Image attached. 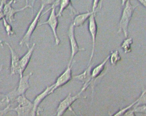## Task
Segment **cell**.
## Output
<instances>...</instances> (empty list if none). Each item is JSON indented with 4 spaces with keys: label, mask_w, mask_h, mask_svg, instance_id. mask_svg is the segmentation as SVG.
Masks as SVG:
<instances>
[{
    "label": "cell",
    "mask_w": 146,
    "mask_h": 116,
    "mask_svg": "<svg viewBox=\"0 0 146 116\" xmlns=\"http://www.w3.org/2000/svg\"><path fill=\"white\" fill-rule=\"evenodd\" d=\"M18 96L17 88L7 94H4L2 97L0 98V109L2 108L4 109L8 105H12L16 101V98Z\"/></svg>",
    "instance_id": "obj_13"
},
{
    "label": "cell",
    "mask_w": 146,
    "mask_h": 116,
    "mask_svg": "<svg viewBox=\"0 0 146 116\" xmlns=\"http://www.w3.org/2000/svg\"><path fill=\"white\" fill-rule=\"evenodd\" d=\"M33 73L30 72L25 76H23L20 78L18 86L17 88V92L18 95L25 94L26 91L29 88V80Z\"/></svg>",
    "instance_id": "obj_14"
},
{
    "label": "cell",
    "mask_w": 146,
    "mask_h": 116,
    "mask_svg": "<svg viewBox=\"0 0 146 116\" xmlns=\"http://www.w3.org/2000/svg\"><path fill=\"white\" fill-rule=\"evenodd\" d=\"M128 0H121V5L122 6H124L125 3H126V2L128 1Z\"/></svg>",
    "instance_id": "obj_28"
},
{
    "label": "cell",
    "mask_w": 146,
    "mask_h": 116,
    "mask_svg": "<svg viewBox=\"0 0 146 116\" xmlns=\"http://www.w3.org/2000/svg\"><path fill=\"white\" fill-rule=\"evenodd\" d=\"M36 43L32 44L31 47L28 48V51L27 53L20 58L19 61V75L20 78L23 76V73L27 68V67L29 64L31 60V57L33 55V53L35 48Z\"/></svg>",
    "instance_id": "obj_11"
},
{
    "label": "cell",
    "mask_w": 146,
    "mask_h": 116,
    "mask_svg": "<svg viewBox=\"0 0 146 116\" xmlns=\"http://www.w3.org/2000/svg\"><path fill=\"white\" fill-rule=\"evenodd\" d=\"M12 105H8L6 107L2 110H0V116H6L9 112L11 111Z\"/></svg>",
    "instance_id": "obj_23"
},
{
    "label": "cell",
    "mask_w": 146,
    "mask_h": 116,
    "mask_svg": "<svg viewBox=\"0 0 146 116\" xmlns=\"http://www.w3.org/2000/svg\"><path fill=\"white\" fill-rule=\"evenodd\" d=\"M13 1H17V0H13ZM26 3H28V0H26Z\"/></svg>",
    "instance_id": "obj_33"
},
{
    "label": "cell",
    "mask_w": 146,
    "mask_h": 116,
    "mask_svg": "<svg viewBox=\"0 0 146 116\" xmlns=\"http://www.w3.org/2000/svg\"><path fill=\"white\" fill-rule=\"evenodd\" d=\"M109 55H108L101 63L91 69V78L94 83L97 78L99 77L104 71L106 64L109 60Z\"/></svg>",
    "instance_id": "obj_15"
},
{
    "label": "cell",
    "mask_w": 146,
    "mask_h": 116,
    "mask_svg": "<svg viewBox=\"0 0 146 116\" xmlns=\"http://www.w3.org/2000/svg\"><path fill=\"white\" fill-rule=\"evenodd\" d=\"M123 7L119 23L118 33L123 32L125 37L127 38L128 36L129 24L135 9L137 6H133L130 0H128Z\"/></svg>",
    "instance_id": "obj_1"
},
{
    "label": "cell",
    "mask_w": 146,
    "mask_h": 116,
    "mask_svg": "<svg viewBox=\"0 0 146 116\" xmlns=\"http://www.w3.org/2000/svg\"><path fill=\"white\" fill-rule=\"evenodd\" d=\"M15 1L13 0H10L4 4V12L5 15V18L10 24H12L15 20V16L16 14L19 12L24 11L28 8H33L32 5L29 4V3H26V5L20 9H15L13 7L12 5Z\"/></svg>",
    "instance_id": "obj_6"
},
{
    "label": "cell",
    "mask_w": 146,
    "mask_h": 116,
    "mask_svg": "<svg viewBox=\"0 0 146 116\" xmlns=\"http://www.w3.org/2000/svg\"><path fill=\"white\" fill-rule=\"evenodd\" d=\"M131 109L135 113L146 114V104H142L133 107Z\"/></svg>",
    "instance_id": "obj_21"
},
{
    "label": "cell",
    "mask_w": 146,
    "mask_h": 116,
    "mask_svg": "<svg viewBox=\"0 0 146 116\" xmlns=\"http://www.w3.org/2000/svg\"><path fill=\"white\" fill-rule=\"evenodd\" d=\"M55 1V0H41V3L46 6L48 5H52Z\"/></svg>",
    "instance_id": "obj_26"
},
{
    "label": "cell",
    "mask_w": 146,
    "mask_h": 116,
    "mask_svg": "<svg viewBox=\"0 0 146 116\" xmlns=\"http://www.w3.org/2000/svg\"><path fill=\"white\" fill-rule=\"evenodd\" d=\"M59 10L57 13L58 17H62L64 11L69 7L72 6L71 0H60V1Z\"/></svg>",
    "instance_id": "obj_17"
},
{
    "label": "cell",
    "mask_w": 146,
    "mask_h": 116,
    "mask_svg": "<svg viewBox=\"0 0 146 116\" xmlns=\"http://www.w3.org/2000/svg\"><path fill=\"white\" fill-rule=\"evenodd\" d=\"M94 13H94L92 11L90 12L88 11L86 13L77 14L73 19L72 24L75 27L82 26Z\"/></svg>",
    "instance_id": "obj_16"
},
{
    "label": "cell",
    "mask_w": 146,
    "mask_h": 116,
    "mask_svg": "<svg viewBox=\"0 0 146 116\" xmlns=\"http://www.w3.org/2000/svg\"><path fill=\"white\" fill-rule=\"evenodd\" d=\"M72 78V66L71 65H68L66 70L57 78L55 83L52 84V88L51 90L52 94L58 88L68 83Z\"/></svg>",
    "instance_id": "obj_9"
},
{
    "label": "cell",
    "mask_w": 146,
    "mask_h": 116,
    "mask_svg": "<svg viewBox=\"0 0 146 116\" xmlns=\"http://www.w3.org/2000/svg\"><path fill=\"white\" fill-rule=\"evenodd\" d=\"M56 8L53 7H51L50 9H48L43 14H45L46 13L49 12L50 10V14L48 16L47 20L45 22H43L41 24H40L39 26L42 25L47 24L50 26L53 34L54 37V40H55V44L56 45H59L60 44V41L58 36L57 33V29L58 26L59 21L58 18L57 14H56L55 11Z\"/></svg>",
    "instance_id": "obj_5"
},
{
    "label": "cell",
    "mask_w": 146,
    "mask_h": 116,
    "mask_svg": "<svg viewBox=\"0 0 146 116\" xmlns=\"http://www.w3.org/2000/svg\"><path fill=\"white\" fill-rule=\"evenodd\" d=\"M109 56V60L112 65H116L121 59V56L118 50L112 51Z\"/></svg>",
    "instance_id": "obj_19"
},
{
    "label": "cell",
    "mask_w": 146,
    "mask_h": 116,
    "mask_svg": "<svg viewBox=\"0 0 146 116\" xmlns=\"http://www.w3.org/2000/svg\"><path fill=\"white\" fill-rule=\"evenodd\" d=\"M5 2H7L8 1H10V0H4Z\"/></svg>",
    "instance_id": "obj_31"
},
{
    "label": "cell",
    "mask_w": 146,
    "mask_h": 116,
    "mask_svg": "<svg viewBox=\"0 0 146 116\" xmlns=\"http://www.w3.org/2000/svg\"><path fill=\"white\" fill-rule=\"evenodd\" d=\"M52 84L50 86H48L42 92L36 96L34 101L33 102L34 107H33L32 116L40 115V112L42 111V109L39 107V106L46 97L52 94L51 90L52 88Z\"/></svg>",
    "instance_id": "obj_10"
},
{
    "label": "cell",
    "mask_w": 146,
    "mask_h": 116,
    "mask_svg": "<svg viewBox=\"0 0 146 116\" xmlns=\"http://www.w3.org/2000/svg\"><path fill=\"white\" fill-rule=\"evenodd\" d=\"M2 40H0V44H1L2 43Z\"/></svg>",
    "instance_id": "obj_32"
},
{
    "label": "cell",
    "mask_w": 146,
    "mask_h": 116,
    "mask_svg": "<svg viewBox=\"0 0 146 116\" xmlns=\"http://www.w3.org/2000/svg\"><path fill=\"white\" fill-rule=\"evenodd\" d=\"M16 101L18 103L17 106L14 108L12 107L11 111L17 112L18 116H32L33 103L26 97L25 94L18 96Z\"/></svg>",
    "instance_id": "obj_2"
},
{
    "label": "cell",
    "mask_w": 146,
    "mask_h": 116,
    "mask_svg": "<svg viewBox=\"0 0 146 116\" xmlns=\"http://www.w3.org/2000/svg\"><path fill=\"white\" fill-rule=\"evenodd\" d=\"M3 25L5 27V30L8 36H11L15 34L14 31L13 30L12 26L10 23L8 22L6 19L5 18H4L3 19Z\"/></svg>",
    "instance_id": "obj_20"
},
{
    "label": "cell",
    "mask_w": 146,
    "mask_h": 116,
    "mask_svg": "<svg viewBox=\"0 0 146 116\" xmlns=\"http://www.w3.org/2000/svg\"><path fill=\"white\" fill-rule=\"evenodd\" d=\"M2 65H1V67H0V72H1V70H2Z\"/></svg>",
    "instance_id": "obj_30"
},
{
    "label": "cell",
    "mask_w": 146,
    "mask_h": 116,
    "mask_svg": "<svg viewBox=\"0 0 146 116\" xmlns=\"http://www.w3.org/2000/svg\"><path fill=\"white\" fill-rule=\"evenodd\" d=\"M11 52V76L19 74V61L20 58L16 53L14 48L7 42H5Z\"/></svg>",
    "instance_id": "obj_12"
},
{
    "label": "cell",
    "mask_w": 146,
    "mask_h": 116,
    "mask_svg": "<svg viewBox=\"0 0 146 116\" xmlns=\"http://www.w3.org/2000/svg\"><path fill=\"white\" fill-rule=\"evenodd\" d=\"M141 94V99L134 106L139 105H142V104H146V88L143 91Z\"/></svg>",
    "instance_id": "obj_22"
},
{
    "label": "cell",
    "mask_w": 146,
    "mask_h": 116,
    "mask_svg": "<svg viewBox=\"0 0 146 116\" xmlns=\"http://www.w3.org/2000/svg\"><path fill=\"white\" fill-rule=\"evenodd\" d=\"M101 0H93L92 4V11L94 13H96V9L100 2Z\"/></svg>",
    "instance_id": "obj_25"
},
{
    "label": "cell",
    "mask_w": 146,
    "mask_h": 116,
    "mask_svg": "<svg viewBox=\"0 0 146 116\" xmlns=\"http://www.w3.org/2000/svg\"><path fill=\"white\" fill-rule=\"evenodd\" d=\"M88 30L91 36L92 39V48L90 58L88 66L91 65V63L93 60V57L94 54L95 49L96 47V36L98 32V26L96 20V13H94L88 19Z\"/></svg>",
    "instance_id": "obj_7"
},
{
    "label": "cell",
    "mask_w": 146,
    "mask_h": 116,
    "mask_svg": "<svg viewBox=\"0 0 146 116\" xmlns=\"http://www.w3.org/2000/svg\"><path fill=\"white\" fill-rule=\"evenodd\" d=\"M45 7L46 6L44 4L41 3L40 9L30 24L26 32L20 41L19 44L20 46H23L24 44H25L28 48L30 47V43L31 40V36L38 26V23L42 15V13Z\"/></svg>",
    "instance_id": "obj_3"
},
{
    "label": "cell",
    "mask_w": 146,
    "mask_h": 116,
    "mask_svg": "<svg viewBox=\"0 0 146 116\" xmlns=\"http://www.w3.org/2000/svg\"><path fill=\"white\" fill-rule=\"evenodd\" d=\"M84 92V90L81 89V91L74 96L72 95V93L69 94L62 101L60 102L56 111V115L58 116H63L68 109L72 110L71 106L72 104L78 99L80 98H85L86 97L82 96V94Z\"/></svg>",
    "instance_id": "obj_4"
},
{
    "label": "cell",
    "mask_w": 146,
    "mask_h": 116,
    "mask_svg": "<svg viewBox=\"0 0 146 116\" xmlns=\"http://www.w3.org/2000/svg\"><path fill=\"white\" fill-rule=\"evenodd\" d=\"M143 7L146 8V0H137Z\"/></svg>",
    "instance_id": "obj_27"
},
{
    "label": "cell",
    "mask_w": 146,
    "mask_h": 116,
    "mask_svg": "<svg viewBox=\"0 0 146 116\" xmlns=\"http://www.w3.org/2000/svg\"><path fill=\"white\" fill-rule=\"evenodd\" d=\"M75 27L73 24H71L69 27L68 32V38L70 42L71 47V52L70 61L68 64L69 65H72L75 55L78 52L84 51L85 50L84 48H81L78 46V44L76 39V36H75Z\"/></svg>",
    "instance_id": "obj_8"
},
{
    "label": "cell",
    "mask_w": 146,
    "mask_h": 116,
    "mask_svg": "<svg viewBox=\"0 0 146 116\" xmlns=\"http://www.w3.org/2000/svg\"><path fill=\"white\" fill-rule=\"evenodd\" d=\"M4 94H2V93H1L0 92V98H1V97L4 96Z\"/></svg>",
    "instance_id": "obj_29"
},
{
    "label": "cell",
    "mask_w": 146,
    "mask_h": 116,
    "mask_svg": "<svg viewBox=\"0 0 146 116\" xmlns=\"http://www.w3.org/2000/svg\"><path fill=\"white\" fill-rule=\"evenodd\" d=\"M133 43V39L131 38H127L123 41L121 45V47L123 49L125 53H128L131 52V44Z\"/></svg>",
    "instance_id": "obj_18"
},
{
    "label": "cell",
    "mask_w": 146,
    "mask_h": 116,
    "mask_svg": "<svg viewBox=\"0 0 146 116\" xmlns=\"http://www.w3.org/2000/svg\"><path fill=\"white\" fill-rule=\"evenodd\" d=\"M6 3L4 0H0V20L5 18L4 12V4Z\"/></svg>",
    "instance_id": "obj_24"
}]
</instances>
